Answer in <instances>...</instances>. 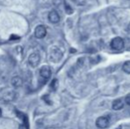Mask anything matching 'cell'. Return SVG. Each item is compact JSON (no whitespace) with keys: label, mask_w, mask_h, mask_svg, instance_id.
Returning <instances> with one entry per match:
<instances>
[{"label":"cell","mask_w":130,"mask_h":129,"mask_svg":"<svg viewBox=\"0 0 130 129\" xmlns=\"http://www.w3.org/2000/svg\"><path fill=\"white\" fill-rule=\"evenodd\" d=\"M11 82H12V85L14 87V88H18V87H21V85H22L23 81L21 77L15 76V77H13L12 79V81H11Z\"/></svg>","instance_id":"cell-10"},{"label":"cell","mask_w":130,"mask_h":129,"mask_svg":"<svg viewBox=\"0 0 130 129\" xmlns=\"http://www.w3.org/2000/svg\"><path fill=\"white\" fill-rule=\"evenodd\" d=\"M128 30H129V31H130V23H129V24H128Z\"/></svg>","instance_id":"cell-17"},{"label":"cell","mask_w":130,"mask_h":129,"mask_svg":"<svg viewBox=\"0 0 130 129\" xmlns=\"http://www.w3.org/2000/svg\"><path fill=\"white\" fill-rule=\"evenodd\" d=\"M96 125L98 128H101V129H104V128H106L109 125V119L107 117H99L98 119L96 120Z\"/></svg>","instance_id":"cell-5"},{"label":"cell","mask_w":130,"mask_h":129,"mask_svg":"<svg viewBox=\"0 0 130 129\" xmlns=\"http://www.w3.org/2000/svg\"><path fill=\"white\" fill-rule=\"evenodd\" d=\"M125 102H126V103H127V105H130V94H128V95L126 97Z\"/></svg>","instance_id":"cell-14"},{"label":"cell","mask_w":130,"mask_h":129,"mask_svg":"<svg viewBox=\"0 0 130 129\" xmlns=\"http://www.w3.org/2000/svg\"><path fill=\"white\" fill-rule=\"evenodd\" d=\"M1 115H2V110H1V109H0V117H1Z\"/></svg>","instance_id":"cell-16"},{"label":"cell","mask_w":130,"mask_h":129,"mask_svg":"<svg viewBox=\"0 0 130 129\" xmlns=\"http://www.w3.org/2000/svg\"><path fill=\"white\" fill-rule=\"evenodd\" d=\"M51 75H52V70H51L50 66L48 65H43L40 70V76L43 78V80H48L50 79Z\"/></svg>","instance_id":"cell-6"},{"label":"cell","mask_w":130,"mask_h":129,"mask_svg":"<svg viewBox=\"0 0 130 129\" xmlns=\"http://www.w3.org/2000/svg\"><path fill=\"white\" fill-rule=\"evenodd\" d=\"M16 98V93L15 92H9V93L5 94V97H3V101L5 103H9V102L13 101Z\"/></svg>","instance_id":"cell-9"},{"label":"cell","mask_w":130,"mask_h":129,"mask_svg":"<svg viewBox=\"0 0 130 129\" xmlns=\"http://www.w3.org/2000/svg\"><path fill=\"white\" fill-rule=\"evenodd\" d=\"M47 34V30L46 28H45L43 25H39L36 28V30H35V36L38 39H42V38L45 37Z\"/></svg>","instance_id":"cell-4"},{"label":"cell","mask_w":130,"mask_h":129,"mask_svg":"<svg viewBox=\"0 0 130 129\" xmlns=\"http://www.w3.org/2000/svg\"><path fill=\"white\" fill-rule=\"evenodd\" d=\"M122 70L123 72H125L126 73L130 74V61H127L122 65Z\"/></svg>","instance_id":"cell-11"},{"label":"cell","mask_w":130,"mask_h":129,"mask_svg":"<svg viewBox=\"0 0 130 129\" xmlns=\"http://www.w3.org/2000/svg\"><path fill=\"white\" fill-rule=\"evenodd\" d=\"M65 10H66V12H67V14H72L73 12H74V10H73L72 7H71L69 5H67V4H65Z\"/></svg>","instance_id":"cell-12"},{"label":"cell","mask_w":130,"mask_h":129,"mask_svg":"<svg viewBox=\"0 0 130 129\" xmlns=\"http://www.w3.org/2000/svg\"><path fill=\"white\" fill-rule=\"evenodd\" d=\"M37 129H47V128L45 127V126H39V127H38Z\"/></svg>","instance_id":"cell-15"},{"label":"cell","mask_w":130,"mask_h":129,"mask_svg":"<svg viewBox=\"0 0 130 129\" xmlns=\"http://www.w3.org/2000/svg\"><path fill=\"white\" fill-rule=\"evenodd\" d=\"M40 55L37 52H33L32 54H30V56L28 57V63L32 67H36L40 63Z\"/></svg>","instance_id":"cell-3"},{"label":"cell","mask_w":130,"mask_h":129,"mask_svg":"<svg viewBox=\"0 0 130 129\" xmlns=\"http://www.w3.org/2000/svg\"><path fill=\"white\" fill-rule=\"evenodd\" d=\"M51 88H52L53 90H56V88H58V80L54 79L52 81V84H51Z\"/></svg>","instance_id":"cell-13"},{"label":"cell","mask_w":130,"mask_h":129,"mask_svg":"<svg viewBox=\"0 0 130 129\" xmlns=\"http://www.w3.org/2000/svg\"><path fill=\"white\" fill-rule=\"evenodd\" d=\"M49 58H50L51 61H52L54 63H58L63 58V52L58 47H52L50 50V56H49Z\"/></svg>","instance_id":"cell-1"},{"label":"cell","mask_w":130,"mask_h":129,"mask_svg":"<svg viewBox=\"0 0 130 129\" xmlns=\"http://www.w3.org/2000/svg\"><path fill=\"white\" fill-rule=\"evenodd\" d=\"M123 106H124L123 101H122L121 99H120V98L113 101V103H112V109L114 110H121V109L123 108Z\"/></svg>","instance_id":"cell-8"},{"label":"cell","mask_w":130,"mask_h":129,"mask_svg":"<svg viewBox=\"0 0 130 129\" xmlns=\"http://www.w3.org/2000/svg\"><path fill=\"white\" fill-rule=\"evenodd\" d=\"M48 19H49V21H50L51 23L56 24V23L59 22L60 16H59V14L58 13L57 11L53 10V11H52V12H50V13H49V15H48Z\"/></svg>","instance_id":"cell-7"},{"label":"cell","mask_w":130,"mask_h":129,"mask_svg":"<svg viewBox=\"0 0 130 129\" xmlns=\"http://www.w3.org/2000/svg\"><path fill=\"white\" fill-rule=\"evenodd\" d=\"M111 48L116 50H120L124 48V40L121 37H115L111 42Z\"/></svg>","instance_id":"cell-2"}]
</instances>
